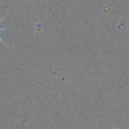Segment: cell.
<instances>
[{"label": "cell", "instance_id": "obj_1", "mask_svg": "<svg viewBox=\"0 0 129 129\" xmlns=\"http://www.w3.org/2000/svg\"><path fill=\"white\" fill-rule=\"evenodd\" d=\"M2 21H3V19H2V20H0V23H1ZM5 30L4 28H0V30Z\"/></svg>", "mask_w": 129, "mask_h": 129}]
</instances>
